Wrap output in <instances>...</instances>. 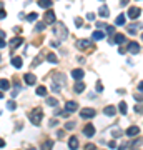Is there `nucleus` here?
<instances>
[{
    "instance_id": "obj_43",
    "label": "nucleus",
    "mask_w": 143,
    "mask_h": 150,
    "mask_svg": "<svg viewBox=\"0 0 143 150\" xmlns=\"http://www.w3.org/2000/svg\"><path fill=\"white\" fill-rule=\"evenodd\" d=\"M7 45V42H5V39H0V49H3Z\"/></svg>"
},
{
    "instance_id": "obj_4",
    "label": "nucleus",
    "mask_w": 143,
    "mask_h": 150,
    "mask_svg": "<svg viewBox=\"0 0 143 150\" xmlns=\"http://www.w3.org/2000/svg\"><path fill=\"white\" fill-rule=\"evenodd\" d=\"M43 22H45V23H50V25H53V23L57 22L55 12H53L52 9H48L47 12H45V15H43Z\"/></svg>"
},
{
    "instance_id": "obj_22",
    "label": "nucleus",
    "mask_w": 143,
    "mask_h": 150,
    "mask_svg": "<svg viewBox=\"0 0 143 150\" xmlns=\"http://www.w3.org/2000/svg\"><path fill=\"white\" fill-rule=\"evenodd\" d=\"M52 149H53V140H45L40 147V150H52Z\"/></svg>"
},
{
    "instance_id": "obj_27",
    "label": "nucleus",
    "mask_w": 143,
    "mask_h": 150,
    "mask_svg": "<svg viewBox=\"0 0 143 150\" xmlns=\"http://www.w3.org/2000/svg\"><path fill=\"white\" fill-rule=\"evenodd\" d=\"M12 65H13L15 69H22V65H23V63H22V59H20V57H13V59H12Z\"/></svg>"
},
{
    "instance_id": "obj_41",
    "label": "nucleus",
    "mask_w": 143,
    "mask_h": 150,
    "mask_svg": "<svg viewBox=\"0 0 143 150\" xmlns=\"http://www.w3.org/2000/svg\"><path fill=\"white\" fill-rule=\"evenodd\" d=\"M52 92H55V93H57V92H60V85L53 83V85H52Z\"/></svg>"
},
{
    "instance_id": "obj_30",
    "label": "nucleus",
    "mask_w": 143,
    "mask_h": 150,
    "mask_svg": "<svg viewBox=\"0 0 143 150\" xmlns=\"http://www.w3.org/2000/svg\"><path fill=\"white\" fill-rule=\"evenodd\" d=\"M45 27H47V23H45V22H38L37 27H35V32H42V30H45Z\"/></svg>"
},
{
    "instance_id": "obj_38",
    "label": "nucleus",
    "mask_w": 143,
    "mask_h": 150,
    "mask_svg": "<svg viewBox=\"0 0 143 150\" xmlns=\"http://www.w3.org/2000/svg\"><path fill=\"white\" fill-rule=\"evenodd\" d=\"M73 127H75V122H67V123H65V129L67 130H72Z\"/></svg>"
},
{
    "instance_id": "obj_53",
    "label": "nucleus",
    "mask_w": 143,
    "mask_h": 150,
    "mask_svg": "<svg viewBox=\"0 0 143 150\" xmlns=\"http://www.w3.org/2000/svg\"><path fill=\"white\" fill-rule=\"evenodd\" d=\"M120 2H122V5H126V3H128V0H120Z\"/></svg>"
},
{
    "instance_id": "obj_12",
    "label": "nucleus",
    "mask_w": 143,
    "mask_h": 150,
    "mask_svg": "<svg viewBox=\"0 0 143 150\" xmlns=\"http://www.w3.org/2000/svg\"><path fill=\"white\" fill-rule=\"evenodd\" d=\"M113 35H115L113 39H110V40H108L110 43H123L125 40H126V39H125V35H123V33H113Z\"/></svg>"
},
{
    "instance_id": "obj_18",
    "label": "nucleus",
    "mask_w": 143,
    "mask_h": 150,
    "mask_svg": "<svg viewBox=\"0 0 143 150\" xmlns=\"http://www.w3.org/2000/svg\"><path fill=\"white\" fill-rule=\"evenodd\" d=\"M10 89V82L7 79H0V92H7Z\"/></svg>"
},
{
    "instance_id": "obj_48",
    "label": "nucleus",
    "mask_w": 143,
    "mask_h": 150,
    "mask_svg": "<svg viewBox=\"0 0 143 150\" xmlns=\"http://www.w3.org/2000/svg\"><path fill=\"white\" fill-rule=\"evenodd\" d=\"M118 53H122V55L126 53V49H123V47H122V49H118Z\"/></svg>"
},
{
    "instance_id": "obj_7",
    "label": "nucleus",
    "mask_w": 143,
    "mask_h": 150,
    "mask_svg": "<svg viewBox=\"0 0 143 150\" xmlns=\"http://www.w3.org/2000/svg\"><path fill=\"white\" fill-rule=\"evenodd\" d=\"M83 135L88 137V139H92V137L95 135V127H93L92 123H86L85 127H83Z\"/></svg>"
},
{
    "instance_id": "obj_35",
    "label": "nucleus",
    "mask_w": 143,
    "mask_h": 150,
    "mask_svg": "<svg viewBox=\"0 0 143 150\" xmlns=\"http://www.w3.org/2000/svg\"><path fill=\"white\" fill-rule=\"evenodd\" d=\"M112 135H113V137H120V135H123V132H122V130H118V129H113Z\"/></svg>"
},
{
    "instance_id": "obj_15",
    "label": "nucleus",
    "mask_w": 143,
    "mask_h": 150,
    "mask_svg": "<svg viewBox=\"0 0 143 150\" xmlns=\"http://www.w3.org/2000/svg\"><path fill=\"white\" fill-rule=\"evenodd\" d=\"M53 83L63 85V83H65V75H63V73H53Z\"/></svg>"
},
{
    "instance_id": "obj_14",
    "label": "nucleus",
    "mask_w": 143,
    "mask_h": 150,
    "mask_svg": "<svg viewBox=\"0 0 143 150\" xmlns=\"http://www.w3.org/2000/svg\"><path fill=\"white\" fill-rule=\"evenodd\" d=\"M83 75H85L83 69H73L72 70V77H73L75 80H82L83 79Z\"/></svg>"
},
{
    "instance_id": "obj_58",
    "label": "nucleus",
    "mask_w": 143,
    "mask_h": 150,
    "mask_svg": "<svg viewBox=\"0 0 143 150\" xmlns=\"http://www.w3.org/2000/svg\"><path fill=\"white\" fill-rule=\"evenodd\" d=\"M138 150H142V149H138Z\"/></svg>"
},
{
    "instance_id": "obj_9",
    "label": "nucleus",
    "mask_w": 143,
    "mask_h": 150,
    "mask_svg": "<svg viewBox=\"0 0 143 150\" xmlns=\"http://www.w3.org/2000/svg\"><path fill=\"white\" fill-rule=\"evenodd\" d=\"M128 137H136V135H140V127H136V125H132V127H128L126 132H125Z\"/></svg>"
},
{
    "instance_id": "obj_47",
    "label": "nucleus",
    "mask_w": 143,
    "mask_h": 150,
    "mask_svg": "<svg viewBox=\"0 0 143 150\" xmlns=\"http://www.w3.org/2000/svg\"><path fill=\"white\" fill-rule=\"evenodd\" d=\"M126 149H128V143H123V145L118 147V150H126Z\"/></svg>"
},
{
    "instance_id": "obj_19",
    "label": "nucleus",
    "mask_w": 143,
    "mask_h": 150,
    "mask_svg": "<svg viewBox=\"0 0 143 150\" xmlns=\"http://www.w3.org/2000/svg\"><path fill=\"white\" fill-rule=\"evenodd\" d=\"M73 90H75L76 93H82V92L85 90V83H83L82 80H76V83H75V87H73Z\"/></svg>"
},
{
    "instance_id": "obj_8",
    "label": "nucleus",
    "mask_w": 143,
    "mask_h": 150,
    "mask_svg": "<svg viewBox=\"0 0 143 150\" xmlns=\"http://www.w3.org/2000/svg\"><path fill=\"white\" fill-rule=\"evenodd\" d=\"M128 52L130 53H140V43L135 42V40L128 42Z\"/></svg>"
},
{
    "instance_id": "obj_16",
    "label": "nucleus",
    "mask_w": 143,
    "mask_h": 150,
    "mask_svg": "<svg viewBox=\"0 0 143 150\" xmlns=\"http://www.w3.org/2000/svg\"><path fill=\"white\" fill-rule=\"evenodd\" d=\"M103 113L108 115V117H115L116 115V109H115L113 105H106L105 109H103Z\"/></svg>"
},
{
    "instance_id": "obj_52",
    "label": "nucleus",
    "mask_w": 143,
    "mask_h": 150,
    "mask_svg": "<svg viewBox=\"0 0 143 150\" xmlns=\"http://www.w3.org/2000/svg\"><path fill=\"white\" fill-rule=\"evenodd\" d=\"M142 90H143V83L140 82V83H138V92H142Z\"/></svg>"
},
{
    "instance_id": "obj_21",
    "label": "nucleus",
    "mask_w": 143,
    "mask_h": 150,
    "mask_svg": "<svg viewBox=\"0 0 143 150\" xmlns=\"http://www.w3.org/2000/svg\"><path fill=\"white\" fill-rule=\"evenodd\" d=\"M103 39H105V33L102 30H95L93 35H92V40H103Z\"/></svg>"
},
{
    "instance_id": "obj_46",
    "label": "nucleus",
    "mask_w": 143,
    "mask_h": 150,
    "mask_svg": "<svg viewBox=\"0 0 143 150\" xmlns=\"http://www.w3.org/2000/svg\"><path fill=\"white\" fill-rule=\"evenodd\" d=\"M7 17V12L5 10H0V19H5Z\"/></svg>"
},
{
    "instance_id": "obj_20",
    "label": "nucleus",
    "mask_w": 143,
    "mask_h": 150,
    "mask_svg": "<svg viewBox=\"0 0 143 150\" xmlns=\"http://www.w3.org/2000/svg\"><path fill=\"white\" fill-rule=\"evenodd\" d=\"M98 15H100V17H108V15H110V9H108L106 5H102L100 10H98Z\"/></svg>"
},
{
    "instance_id": "obj_26",
    "label": "nucleus",
    "mask_w": 143,
    "mask_h": 150,
    "mask_svg": "<svg viewBox=\"0 0 143 150\" xmlns=\"http://www.w3.org/2000/svg\"><path fill=\"white\" fill-rule=\"evenodd\" d=\"M37 95L38 97H47V87H45V85L37 87Z\"/></svg>"
},
{
    "instance_id": "obj_2",
    "label": "nucleus",
    "mask_w": 143,
    "mask_h": 150,
    "mask_svg": "<svg viewBox=\"0 0 143 150\" xmlns=\"http://www.w3.org/2000/svg\"><path fill=\"white\" fill-rule=\"evenodd\" d=\"M29 119L33 125H40V123H42V119H43V110L40 109V107H35V109L30 112Z\"/></svg>"
},
{
    "instance_id": "obj_25",
    "label": "nucleus",
    "mask_w": 143,
    "mask_h": 150,
    "mask_svg": "<svg viewBox=\"0 0 143 150\" xmlns=\"http://www.w3.org/2000/svg\"><path fill=\"white\" fill-rule=\"evenodd\" d=\"M125 22H126V15L125 13H120L116 20H115V25H125Z\"/></svg>"
},
{
    "instance_id": "obj_56",
    "label": "nucleus",
    "mask_w": 143,
    "mask_h": 150,
    "mask_svg": "<svg viewBox=\"0 0 143 150\" xmlns=\"http://www.w3.org/2000/svg\"><path fill=\"white\" fill-rule=\"evenodd\" d=\"M27 150H35V149H33V147H30V149H27Z\"/></svg>"
},
{
    "instance_id": "obj_1",
    "label": "nucleus",
    "mask_w": 143,
    "mask_h": 150,
    "mask_svg": "<svg viewBox=\"0 0 143 150\" xmlns=\"http://www.w3.org/2000/svg\"><path fill=\"white\" fill-rule=\"evenodd\" d=\"M53 25H55V27H53V33L57 35L58 39H60V40L67 39V37H68V29H67V27H65L62 22H55Z\"/></svg>"
},
{
    "instance_id": "obj_10",
    "label": "nucleus",
    "mask_w": 143,
    "mask_h": 150,
    "mask_svg": "<svg viewBox=\"0 0 143 150\" xmlns=\"http://www.w3.org/2000/svg\"><path fill=\"white\" fill-rule=\"evenodd\" d=\"M140 15H142V9H138V7H132V9L128 10V17H130V19H138V17H140Z\"/></svg>"
},
{
    "instance_id": "obj_54",
    "label": "nucleus",
    "mask_w": 143,
    "mask_h": 150,
    "mask_svg": "<svg viewBox=\"0 0 143 150\" xmlns=\"http://www.w3.org/2000/svg\"><path fill=\"white\" fill-rule=\"evenodd\" d=\"M0 10H3V2H0Z\"/></svg>"
},
{
    "instance_id": "obj_28",
    "label": "nucleus",
    "mask_w": 143,
    "mask_h": 150,
    "mask_svg": "<svg viewBox=\"0 0 143 150\" xmlns=\"http://www.w3.org/2000/svg\"><path fill=\"white\" fill-rule=\"evenodd\" d=\"M47 62H50V63H57V62H58L57 55H55V53H52V52L47 53Z\"/></svg>"
},
{
    "instance_id": "obj_44",
    "label": "nucleus",
    "mask_w": 143,
    "mask_h": 150,
    "mask_svg": "<svg viewBox=\"0 0 143 150\" xmlns=\"http://www.w3.org/2000/svg\"><path fill=\"white\" fill-rule=\"evenodd\" d=\"M86 19L88 20H95V13H86Z\"/></svg>"
},
{
    "instance_id": "obj_33",
    "label": "nucleus",
    "mask_w": 143,
    "mask_h": 150,
    "mask_svg": "<svg viewBox=\"0 0 143 150\" xmlns=\"http://www.w3.org/2000/svg\"><path fill=\"white\" fill-rule=\"evenodd\" d=\"M105 29H106V33H108V35H113L115 33V27H112V25H105Z\"/></svg>"
},
{
    "instance_id": "obj_55",
    "label": "nucleus",
    "mask_w": 143,
    "mask_h": 150,
    "mask_svg": "<svg viewBox=\"0 0 143 150\" xmlns=\"http://www.w3.org/2000/svg\"><path fill=\"white\" fill-rule=\"evenodd\" d=\"M0 99H3V92H0Z\"/></svg>"
},
{
    "instance_id": "obj_40",
    "label": "nucleus",
    "mask_w": 143,
    "mask_h": 150,
    "mask_svg": "<svg viewBox=\"0 0 143 150\" xmlns=\"http://www.w3.org/2000/svg\"><path fill=\"white\" fill-rule=\"evenodd\" d=\"M82 22H83V20L80 19V17H76V19H75V25H76V27H78V29L82 27Z\"/></svg>"
},
{
    "instance_id": "obj_6",
    "label": "nucleus",
    "mask_w": 143,
    "mask_h": 150,
    "mask_svg": "<svg viewBox=\"0 0 143 150\" xmlns=\"http://www.w3.org/2000/svg\"><path fill=\"white\" fill-rule=\"evenodd\" d=\"M76 110H78V103H76L75 100H68L67 103H65V112L72 113V112H76Z\"/></svg>"
},
{
    "instance_id": "obj_13",
    "label": "nucleus",
    "mask_w": 143,
    "mask_h": 150,
    "mask_svg": "<svg viewBox=\"0 0 143 150\" xmlns=\"http://www.w3.org/2000/svg\"><path fill=\"white\" fill-rule=\"evenodd\" d=\"M23 79H25V83H27V85H35V83H37V77H35L33 73H25Z\"/></svg>"
},
{
    "instance_id": "obj_17",
    "label": "nucleus",
    "mask_w": 143,
    "mask_h": 150,
    "mask_svg": "<svg viewBox=\"0 0 143 150\" xmlns=\"http://www.w3.org/2000/svg\"><path fill=\"white\" fill-rule=\"evenodd\" d=\"M68 149L70 150L78 149V139H76V137H70V140H68Z\"/></svg>"
},
{
    "instance_id": "obj_36",
    "label": "nucleus",
    "mask_w": 143,
    "mask_h": 150,
    "mask_svg": "<svg viewBox=\"0 0 143 150\" xmlns=\"http://www.w3.org/2000/svg\"><path fill=\"white\" fill-rule=\"evenodd\" d=\"M96 92H103V83H102V82H100V80H98V82H96Z\"/></svg>"
},
{
    "instance_id": "obj_51",
    "label": "nucleus",
    "mask_w": 143,
    "mask_h": 150,
    "mask_svg": "<svg viewBox=\"0 0 143 150\" xmlns=\"http://www.w3.org/2000/svg\"><path fill=\"white\" fill-rule=\"evenodd\" d=\"M0 39H5V32L3 30H0Z\"/></svg>"
},
{
    "instance_id": "obj_24",
    "label": "nucleus",
    "mask_w": 143,
    "mask_h": 150,
    "mask_svg": "<svg viewBox=\"0 0 143 150\" xmlns=\"http://www.w3.org/2000/svg\"><path fill=\"white\" fill-rule=\"evenodd\" d=\"M37 3H38V7H42V9H50L52 7V0H38Z\"/></svg>"
},
{
    "instance_id": "obj_11",
    "label": "nucleus",
    "mask_w": 143,
    "mask_h": 150,
    "mask_svg": "<svg viewBox=\"0 0 143 150\" xmlns=\"http://www.w3.org/2000/svg\"><path fill=\"white\" fill-rule=\"evenodd\" d=\"M22 43H23V39H22V37H13V39L9 42V47L10 49H17V47L22 45Z\"/></svg>"
},
{
    "instance_id": "obj_42",
    "label": "nucleus",
    "mask_w": 143,
    "mask_h": 150,
    "mask_svg": "<svg viewBox=\"0 0 143 150\" xmlns=\"http://www.w3.org/2000/svg\"><path fill=\"white\" fill-rule=\"evenodd\" d=\"M135 113H142V105H135Z\"/></svg>"
},
{
    "instance_id": "obj_50",
    "label": "nucleus",
    "mask_w": 143,
    "mask_h": 150,
    "mask_svg": "<svg viewBox=\"0 0 143 150\" xmlns=\"http://www.w3.org/2000/svg\"><path fill=\"white\" fill-rule=\"evenodd\" d=\"M2 147H5V140L3 139H0V149H2Z\"/></svg>"
},
{
    "instance_id": "obj_39",
    "label": "nucleus",
    "mask_w": 143,
    "mask_h": 150,
    "mask_svg": "<svg viewBox=\"0 0 143 150\" xmlns=\"http://www.w3.org/2000/svg\"><path fill=\"white\" fill-rule=\"evenodd\" d=\"M85 150H96V147L93 145V143H86V145H85Z\"/></svg>"
},
{
    "instance_id": "obj_31",
    "label": "nucleus",
    "mask_w": 143,
    "mask_h": 150,
    "mask_svg": "<svg viewBox=\"0 0 143 150\" xmlns=\"http://www.w3.org/2000/svg\"><path fill=\"white\" fill-rule=\"evenodd\" d=\"M37 19H38V13H35V12H32V13L27 15V20H29V22H33V20H37Z\"/></svg>"
},
{
    "instance_id": "obj_49",
    "label": "nucleus",
    "mask_w": 143,
    "mask_h": 150,
    "mask_svg": "<svg viewBox=\"0 0 143 150\" xmlns=\"http://www.w3.org/2000/svg\"><path fill=\"white\" fill-rule=\"evenodd\" d=\"M52 47H60V42H58V40L57 42H52Z\"/></svg>"
},
{
    "instance_id": "obj_32",
    "label": "nucleus",
    "mask_w": 143,
    "mask_h": 150,
    "mask_svg": "<svg viewBox=\"0 0 143 150\" xmlns=\"http://www.w3.org/2000/svg\"><path fill=\"white\" fill-rule=\"evenodd\" d=\"M47 103L50 105V107H57V103H58V102H57L55 99H53V97H48V99H47Z\"/></svg>"
},
{
    "instance_id": "obj_23",
    "label": "nucleus",
    "mask_w": 143,
    "mask_h": 150,
    "mask_svg": "<svg viewBox=\"0 0 143 150\" xmlns=\"http://www.w3.org/2000/svg\"><path fill=\"white\" fill-rule=\"evenodd\" d=\"M140 29H142L140 23H138V25H136V23H132V25H128V33H130V35H135L136 30H140Z\"/></svg>"
},
{
    "instance_id": "obj_45",
    "label": "nucleus",
    "mask_w": 143,
    "mask_h": 150,
    "mask_svg": "<svg viewBox=\"0 0 143 150\" xmlns=\"http://www.w3.org/2000/svg\"><path fill=\"white\" fill-rule=\"evenodd\" d=\"M55 125H58V120H50V127H55Z\"/></svg>"
},
{
    "instance_id": "obj_34",
    "label": "nucleus",
    "mask_w": 143,
    "mask_h": 150,
    "mask_svg": "<svg viewBox=\"0 0 143 150\" xmlns=\"http://www.w3.org/2000/svg\"><path fill=\"white\" fill-rule=\"evenodd\" d=\"M15 107H17V105H15V102H13V100L7 102V109H9V110H15Z\"/></svg>"
},
{
    "instance_id": "obj_5",
    "label": "nucleus",
    "mask_w": 143,
    "mask_h": 150,
    "mask_svg": "<svg viewBox=\"0 0 143 150\" xmlns=\"http://www.w3.org/2000/svg\"><path fill=\"white\" fill-rule=\"evenodd\" d=\"M76 49L78 50H86V49H93V43H92V40H78L76 42Z\"/></svg>"
},
{
    "instance_id": "obj_3",
    "label": "nucleus",
    "mask_w": 143,
    "mask_h": 150,
    "mask_svg": "<svg viewBox=\"0 0 143 150\" xmlns=\"http://www.w3.org/2000/svg\"><path fill=\"white\" fill-rule=\"evenodd\" d=\"M96 115V110L95 109H90V107H83L80 110V117L82 119H93Z\"/></svg>"
},
{
    "instance_id": "obj_29",
    "label": "nucleus",
    "mask_w": 143,
    "mask_h": 150,
    "mask_svg": "<svg viewBox=\"0 0 143 150\" xmlns=\"http://www.w3.org/2000/svg\"><path fill=\"white\" fill-rule=\"evenodd\" d=\"M118 110H120L123 115H126V112H128V107H126V103H125V102H120V103H118Z\"/></svg>"
},
{
    "instance_id": "obj_57",
    "label": "nucleus",
    "mask_w": 143,
    "mask_h": 150,
    "mask_svg": "<svg viewBox=\"0 0 143 150\" xmlns=\"http://www.w3.org/2000/svg\"><path fill=\"white\" fill-rule=\"evenodd\" d=\"M0 62H2V59H0Z\"/></svg>"
},
{
    "instance_id": "obj_37",
    "label": "nucleus",
    "mask_w": 143,
    "mask_h": 150,
    "mask_svg": "<svg viewBox=\"0 0 143 150\" xmlns=\"http://www.w3.org/2000/svg\"><path fill=\"white\" fill-rule=\"evenodd\" d=\"M108 149L110 150L116 149V142H115V140H110V142H108Z\"/></svg>"
}]
</instances>
